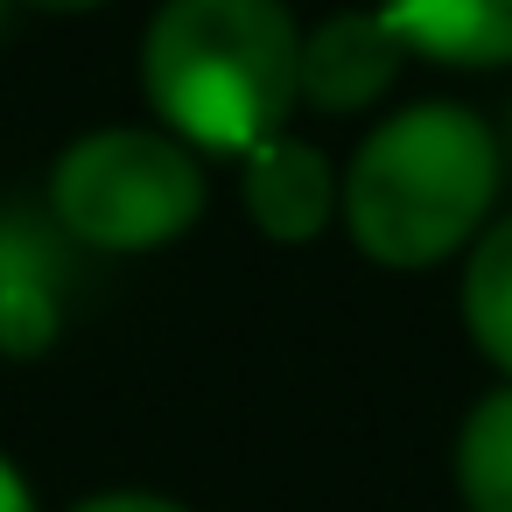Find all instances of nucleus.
<instances>
[{"instance_id": "nucleus-11", "label": "nucleus", "mask_w": 512, "mask_h": 512, "mask_svg": "<svg viewBox=\"0 0 512 512\" xmlns=\"http://www.w3.org/2000/svg\"><path fill=\"white\" fill-rule=\"evenodd\" d=\"M0 512H36V498H29V484L8 456H0Z\"/></svg>"}, {"instance_id": "nucleus-3", "label": "nucleus", "mask_w": 512, "mask_h": 512, "mask_svg": "<svg viewBox=\"0 0 512 512\" xmlns=\"http://www.w3.org/2000/svg\"><path fill=\"white\" fill-rule=\"evenodd\" d=\"M57 225L106 253H155L183 239L204 211V169L176 134L148 127H106L57 155L50 176Z\"/></svg>"}, {"instance_id": "nucleus-7", "label": "nucleus", "mask_w": 512, "mask_h": 512, "mask_svg": "<svg viewBox=\"0 0 512 512\" xmlns=\"http://www.w3.org/2000/svg\"><path fill=\"white\" fill-rule=\"evenodd\" d=\"M379 15L435 64H512V0H379Z\"/></svg>"}, {"instance_id": "nucleus-6", "label": "nucleus", "mask_w": 512, "mask_h": 512, "mask_svg": "<svg viewBox=\"0 0 512 512\" xmlns=\"http://www.w3.org/2000/svg\"><path fill=\"white\" fill-rule=\"evenodd\" d=\"M64 323V260L29 211H0V351L36 358Z\"/></svg>"}, {"instance_id": "nucleus-2", "label": "nucleus", "mask_w": 512, "mask_h": 512, "mask_svg": "<svg viewBox=\"0 0 512 512\" xmlns=\"http://www.w3.org/2000/svg\"><path fill=\"white\" fill-rule=\"evenodd\" d=\"M498 197V141L463 106H414L386 120L344 176V225L379 267L449 260Z\"/></svg>"}, {"instance_id": "nucleus-5", "label": "nucleus", "mask_w": 512, "mask_h": 512, "mask_svg": "<svg viewBox=\"0 0 512 512\" xmlns=\"http://www.w3.org/2000/svg\"><path fill=\"white\" fill-rule=\"evenodd\" d=\"M400 57L407 43L386 15H330L316 36H302V99L323 113H358L393 85Z\"/></svg>"}, {"instance_id": "nucleus-9", "label": "nucleus", "mask_w": 512, "mask_h": 512, "mask_svg": "<svg viewBox=\"0 0 512 512\" xmlns=\"http://www.w3.org/2000/svg\"><path fill=\"white\" fill-rule=\"evenodd\" d=\"M463 323L498 372H512V218L491 225L463 267Z\"/></svg>"}, {"instance_id": "nucleus-4", "label": "nucleus", "mask_w": 512, "mask_h": 512, "mask_svg": "<svg viewBox=\"0 0 512 512\" xmlns=\"http://www.w3.org/2000/svg\"><path fill=\"white\" fill-rule=\"evenodd\" d=\"M246 211L267 239L281 246H309L330 218H337V169L323 148L267 134L260 148H246Z\"/></svg>"}, {"instance_id": "nucleus-12", "label": "nucleus", "mask_w": 512, "mask_h": 512, "mask_svg": "<svg viewBox=\"0 0 512 512\" xmlns=\"http://www.w3.org/2000/svg\"><path fill=\"white\" fill-rule=\"evenodd\" d=\"M29 8H57V15H78V8H99V0H29Z\"/></svg>"}, {"instance_id": "nucleus-8", "label": "nucleus", "mask_w": 512, "mask_h": 512, "mask_svg": "<svg viewBox=\"0 0 512 512\" xmlns=\"http://www.w3.org/2000/svg\"><path fill=\"white\" fill-rule=\"evenodd\" d=\"M456 491L470 512H512V386L484 393L456 428Z\"/></svg>"}, {"instance_id": "nucleus-1", "label": "nucleus", "mask_w": 512, "mask_h": 512, "mask_svg": "<svg viewBox=\"0 0 512 512\" xmlns=\"http://www.w3.org/2000/svg\"><path fill=\"white\" fill-rule=\"evenodd\" d=\"M141 78L169 134L246 155L302 99V29L281 0H162Z\"/></svg>"}, {"instance_id": "nucleus-10", "label": "nucleus", "mask_w": 512, "mask_h": 512, "mask_svg": "<svg viewBox=\"0 0 512 512\" xmlns=\"http://www.w3.org/2000/svg\"><path fill=\"white\" fill-rule=\"evenodd\" d=\"M78 512H190V505L155 498V491H99V498H85Z\"/></svg>"}, {"instance_id": "nucleus-13", "label": "nucleus", "mask_w": 512, "mask_h": 512, "mask_svg": "<svg viewBox=\"0 0 512 512\" xmlns=\"http://www.w3.org/2000/svg\"><path fill=\"white\" fill-rule=\"evenodd\" d=\"M0 22H8V0H0Z\"/></svg>"}]
</instances>
